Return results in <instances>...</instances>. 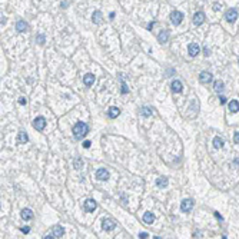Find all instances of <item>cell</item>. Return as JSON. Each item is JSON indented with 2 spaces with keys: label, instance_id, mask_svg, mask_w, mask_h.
Wrapping results in <instances>:
<instances>
[{
  "label": "cell",
  "instance_id": "cell-17",
  "mask_svg": "<svg viewBox=\"0 0 239 239\" xmlns=\"http://www.w3.org/2000/svg\"><path fill=\"white\" fill-rule=\"evenodd\" d=\"M158 40L161 42V43H166L169 40V33L168 30H162L159 34H158Z\"/></svg>",
  "mask_w": 239,
  "mask_h": 239
},
{
  "label": "cell",
  "instance_id": "cell-21",
  "mask_svg": "<svg viewBox=\"0 0 239 239\" xmlns=\"http://www.w3.org/2000/svg\"><path fill=\"white\" fill-rule=\"evenodd\" d=\"M229 110H231L232 113L239 112V102L238 100H231V102H229Z\"/></svg>",
  "mask_w": 239,
  "mask_h": 239
},
{
  "label": "cell",
  "instance_id": "cell-27",
  "mask_svg": "<svg viewBox=\"0 0 239 239\" xmlns=\"http://www.w3.org/2000/svg\"><path fill=\"white\" fill-rule=\"evenodd\" d=\"M120 82H122V93H123V95H126V93H128V86H126V83L123 82L122 75H120Z\"/></svg>",
  "mask_w": 239,
  "mask_h": 239
},
{
  "label": "cell",
  "instance_id": "cell-35",
  "mask_svg": "<svg viewBox=\"0 0 239 239\" xmlns=\"http://www.w3.org/2000/svg\"><path fill=\"white\" fill-rule=\"evenodd\" d=\"M209 53H211V50H209L208 47H205V49H203V55H205V56H209Z\"/></svg>",
  "mask_w": 239,
  "mask_h": 239
},
{
  "label": "cell",
  "instance_id": "cell-22",
  "mask_svg": "<svg viewBox=\"0 0 239 239\" xmlns=\"http://www.w3.org/2000/svg\"><path fill=\"white\" fill-rule=\"evenodd\" d=\"M223 86H225V84H223V82H222V80H216V82H215V84H213V89H215V92L220 93V92L225 89Z\"/></svg>",
  "mask_w": 239,
  "mask_h": 239
},
{
  "label": "cell",
  "instance_id": "cell-26",
  "mask_svg": "<svg viewBox=\"0 0 239 239\" xmlns=\"http://www.w3.org/2000/svg\"><path fill=\"white\" fill-rule=\"evenodd\" d=\"M140 115H142L143 117H149V116H152V109H150V108H146V106H145V108H142V109H140Z\"/></svg>",
  "mask_w": 239,
  "mask_h": 239
},
{
  "label": "cell",
  "instance_id": "cell-20",
  "mask_svg": "<svg viewBox=\"0 0 239 239\" xmlns=\"http://www.w3.org/2000/svg\"><path fill=\"white\" fill-rule=\"evenodd\" d=\"M92 22H93L95 25H99V23L102 22V13H100L99 10H96L95 13L92 14Z\"/></svg>",
  "mask_w": 239,
  "mask_h": 239
},
{
  "label": "cell",
  "instance_id": "cell-8",
  "mask_svg": "<svg viewBox=\"0 0 239 239\" xmlns=\"http://www.w3.org/2000/svg\"><path fill=\"white\" fill-rule=\"evenodd\" d=\"M205 22V13L203 12H196L193 14V25L195 26H200Z\"/></svg>",
  "mask_w": 239,
  "mask_h": 239
},
{
  "label": "cell",
  "instance_id": "cell-33",
  "mask_svg": "<svg viewBox=\"0 0 239 239\" xmlns=\"http://www.w3.org/2000/svg\"><path fill=\"white\" fill-rule=\"evenodd\" d=\"M22 232H23V233H29V232H30V228H29V226H26V228H22Z\"/></svg>",
  "mask_w": 239,
  "mask_h": 239
},
{
  "label": "cell",
  "instance_id": "cell-37",
  "mask_svg": "<svg viewBox=\"0 0 239 239\" xmlns=\"http://www.w3.org/2000/svg\"><path fill=\"white\" fill-rule=\"evenodd\" d=\"M215 216H216V218H218V219H219L220 222L223 220V218H222V216H220V215H219V213H218V212H215Z\"/></svg>",
  "mask_w": 239,
  "mask_h": 239
},
{
  "label": "cell",
  "instance_id": "cell-32",
  "mask_svg": "<svg viewBox=\"0 0 239 239\" xmlns=\"http://www.w3.org/2000/svg\"><path fill=\"white\" fill-rule=\"evenodd\" d=\"M90 145H92V143L89 142V140H84V142H83V146H84L86 149H89V148H90Z\"/></svg>",
  "mask_w": 239,
  "mask_h": 239
},
{
  "label": "cell",
  "instance_id": "cell-36",
  "mask_svg": "<svg viewBox=\"0 0 239 239\" xmlns=\"http://www.w3.org/2000/svg\"><path fill=\"white\" fill-rule=\"evenodd\" d=\"M19 103L20 105H26V99H25V97H20V99H19Z\"/></svg>",
  "mask_w": 239,
  "mask_h": 239
},
{
  "label": "cell",
  "instance_id": "cell-2",
  "mask_svg": "<svg viewBox=\"0 0 239 239\" xmlns=\"http://www.w3.org/2000/svg\"><path fill=\"white\" fill-rule=\"evenodd\" d=\"M182 20H183V13L178 12V10H175V12L170 13V22H172V25L178 26V25L182 23Z\"/></svg>",
  "mask_w": 239,
  "mask_h": 239
},
{
  "label": "cell",
  "instance_id": "cell-34",
  "mask_svg": "<svg viewBox=\"0 0 239 239\" xmlns=\"http://www.w3.org/2000/svg\"><path fill=\"white\" fill-rule=\"evenodd\" d=\"M149 235L146 232H142V233H139V238H142V239H145V238H148Z\"/></svg>",
  "mask_w": 239,
  "mask_h": 239
},
{
  "label": "cell",
  "instance_id": "cell-23",
  "mask_svg": "<svg viewBox=\"0 0 239 239\" xmlns=\"http://www.w3.org/2000/svg\"><path fill=\"white\" fill-rule=\"evenodd\" d=\"M29 140V136L25 133V132H19V136H17V143H26Z\"/></svg>",
  "mask_w": 239,
  "mask_h": 239
},
{
  "label": "cell",
  "instance_id": "cell-10",
  "mask_svg": "<svg viewBox=\"0 0 239 239\" xmlns=\"http://www.w3.org/2000/svg\"><path fill=\"white\" fill-rule=\"evenodd\" d=\"M96 179H99V181H108V179H109V172H108L106 169H97Z\"/></svg>",
  "mask_w": 239,
  "mask_h": 239
},
{
  "label": "cell",
  "instance_id": "cell-4",
  "mask_svg": "<svg viewBox=\"0 0 239 239\" xmlns=\"http://www.w3.org/2000/svg\"><path fill=\"white\" fill-rule=\"evenodd\" d=\"M115 228H116V223H115L112 219H109V218H105V219L102 220V229H103V231L109 232V231H113Z\"/></svg>",
  "mask_w": 239,
  "mask_h": 239
},
{
  "label": "cell",
  "instance_id": "cell-13",
  "mask_svg": "<svg viewBox=\"0 0 239 239\" xmlns=\"http://www.w3.org/2000/svg\"><path fill=\"white\" fill-rule=\"evenodd\" d=\"M16 29H17V32L23 33L29 29V26H27V23L25 20H17V22H16Z\"/></svg>",
  "mask_w": 239,
  "mask_h": 239
},
{
  "label": "cell",
  "instance_id": "cell-6",
  "mask_svg": "<svg viewBox=\"0 0 239 239\" xmlns=\"http://www.w3.org/2000/svg\"><path fill=\"white\" fill-rule=\"evenodd\" d=\"M225 19H226V22L233 23L235 20L238 19V10H236V9H229L225 13Z\"/></svg>",
  "mask_w": 239,
  "mask_h": 239
},
{
  "label": "cell",
  "instance_id": "cell-28",
  "mask_svg": "<svg viewBox=\"0 0 239 239\" xmlns=\"http://www.w3.org/2000/svg\"><path fill=\"white\" fill-rule=\"evenodd\" d=\"M36 40L39 42V45H45V40H46V37L43 36V34H37L36 36Z\"/></svg>",
  "mask_w": 239,
  "mask_h": 239
},
{
  "label": "cell",
  "instance_id": "cell-30",
  "mask_svg": "<svg viewBox=\"0 0 239 239\" xmlns=\"http://www.w3.org/2000/svg\"><path fill=\"white\" fill-rule=\"evenodd\" d=\"M233 140H235V143H239V132H236V133H235V136H233Z\"/></svg>",
  "mask_w": 239,
  "mask_h": 239
},
{
  "label": "cell",
  "instance_id": "cell-7",
  "mask_svg": "<svg viewBox=\"0 0 239 239\" xmlns=\"http://www.w3.org/2000/svg\"><path fill=\"white\" fill-rule=\"evenodd\" d=\"M200 52V47L198 43H190V45L187 46V53H189V56L190 58H195V56H198V53Z\"/></svg>",
  "mask_w": 239,
  "mask_h": 239
},
{
  "label": "cell",
  "instance_id": "cell-19",
  "mask_svg": "<svg viewBox=\"0 0 239 239\" xmlns=\"http://www.w3.org/2000/svg\"><path fill=\"white\" fill-rule=\"evenodd\" d=\"M22 219H25V220L33 219V212L30 209H23V211H22Z\"/></svg>",
  "mask_w": 239,
  "mask_h": 239
},
{
  "label": "cell",
  "instance_id": "cell-14",
  "mask_svg": "<svg viewBox=\"0 0 239 239\" xmlns=\"http://www.w3.org/2000/svg\"><path fill=\"white\" fill-rule=\"evenodd\" d=\"M120 115V109L119 108H109V110H108V116L110 117V119H115V117H117Z\"/></svg>",
  "mask_w": 239,
  "mask_h": 239
},
{
  "label": "cell",
  "instance_id": "cell-18",
  "mask_svg": "<svg viewBox=\"0 0 239 239\" xmlns=\"http://www.w3.org/2000/svg\"><path fill=\"white\" fill-rule=\"evenodd\" d=\"M182 89H183V86H182V83L179 80H173V82H172V90H173L175 93H181Z\"/></svg>",
  "mask_w": 239,
  "mask_h": 239
},
{
  "label": "cell",
  "instance_id": "cell-24",
  "mask_svg": "<svg viewBox=\"0 0 239 239\" xmlns=\"http://www.w3.org/2000/svg\"><path fill=\"white\" fill-rule=\"evenodd\" d=\"M168 178H159V179H156V185L159 187H165V186H168Z\"/></svg>",
  "mask_w": 239,
  "mask_h": 239
},
{
  "label": "cell",
  "instance_id": "cell-25",
  "mask_svg": "<svg viewBox=\"0 0 239 239\" xmlns=\"http://www.w3.org/2000/svg\"><path fill=\"white\" fill-rule=\"evenodd\" d=\"M213 146L216 149H220L222 146H223V139H220L219 136H216L215 139H213Z\"/></svg>",
  "mask_w": 239,
  "mask_h": 239
},
{
  "label": "cell",
  "instance_id": "cell-11",
  "mask_svg": "<svg viewBox=\"0 0 239 239\" xmlns=\"http://www.w3.org/2000/svg\"><path fill=\"white\" fill-rule=\"evenodd\" d=\"M212 80V73H209V72H202L199 75V82L200 83H203V84H206L209 83Z\"/></svg>",
  "mask_w": 239,
  "mask_h": 239
},
{
  "label": "cell",
  "instance_id": "cell-16",
  "mask_svg": "<svg viewBox=\"0 0 239 239\" xmlns=\"http://www.w3.org/2000/svg\"><path fill=\"white\" fill-rule=\"evenodd\" d=\"M142 219L145 223H152L153 220H155V215L152 212H145L143 213V216H142Z\"/></svg>",
  "mask_w": 239,
  "mask_h": 239
},
{
  "label": "cell",
  "instance_id": "cell-1",
  "mask_svg": "<svg viewBox=\"0 0 239 239\" xmlns=\"http://www.w3.org/2000/svg\"><path fill=\"white\" fill-rule=\"evenodd\" d=\"M87 133H89V126L84 122H78L73 126V136H75L78 140L83 139V136H86Z\"/></svg>",
  "mask_w": 239,
  "mask_h": 239
},
{
  "label": "cell",
  "instance_id": "cell-31",
  "mask_svg": "<svg viewBox=\"0 0 239 239\" xmlns=\"http://www.w3.org/2000/svg\"><path fill=\"white\" fill-rule=\"evenodd\" d=\"M219 102H220V105H225L226 103V97L225 96H219Z\"/></svg>",
  "mask_w": 239,
  "mask_h": 239
},
{
  "label": "cell",
  "instance_id": "cell-5",
  "mask_svg": "<svg viewBox=\"0 0 239 239\" xmlns=\"http://www.w3.org/2000/svg\"><path fill=\"white\" fill-rule=\"evenodd\" d=\"M192 208H193V200L192 199H183L181 203V211L183 213H187L192 211Z\"/></svg>",
  "mask_w": 239,
  "mask_h": 239
},
{
  "label": "cell",
  "instance_id": "cell-9",
  "mask_svg": "<svg viewBox=\"0 0 239 239\" xmlns=\"http://www.w3.org/2000/svg\"><path fill=\"white\" fill-rule=\"evenodd\" d=\"M96 206H97V203L93 199H87L83 203V209L86 211V212H93V211L96 209Z\"/></svg>",
  "mask_w": 239,
  "mask_h": 239
},
{
  "label": "cell",
  "instance_id": "cell-29",
  "mask_svg": "<svg viewBox=\"0 0 239 239\" xmlns=\"http://www.w3.org/2000/svg\"><path fill=\"white\" fill-rule=\"evenodd\" d=\"M220 9H222V4H220V3H215V4H213V10H215V12H219Z\"/></svg>",
  "mask_w": 239,
  "mask_h": 239
},
{
  "label": "cell",
  "instance_id": "cell-12",
  "mask_svg": "<svg viewBox=\"0 0 239 239\" xmlns=\"http://www.w3.org/2000/svg\"><path fill=\"white\" fill-rule=\"evenodd\" d=\"M52 235H53V238H62V236L65 235V228H63V226H60V225L55 226V228H53Z\"/></svg>",
  "mask_w": 239,
  "mask_h": 239
},
{
  "label": "cell",
  "instance_id": "cell-38",
  "mask_svg": "<svg viewBox=\"0 0 239 239\" xmlns=\"http://www.w3.org/2000/svg\"><path fill=\"white\" fill-rule=\"evenodd\" d=\"M153 26H155V23L152 22V23H149V25H148V29H149V30H152V27H153Z\"/></svg>",
  "mask_w": 239,
  "mask_h": 239
},
{
  "label": "cell",
  "instance_id": "cell-3",
  "mask_svg": "<svg viewBox=\"0 0 239 239\" xmlns=\"http://www.w3.org/2000/svg\"><path fill=\"white\" fill-rule=\"evenodd\" d=\"M45 126H46V119L43 116L36 117V119L33 120V128L36 130H39V132H42V130L45 129Z\"/></svg>",
  "mask_w": 239,
  "mask_h": 239
},
{
  "label": "cell",
  "instance_id": "cell-15",
  "mask_svg": "<svg viewBox=\"0 0 239 239\" xmlns=\"http://www.w3.org/2000/svg\"><path fill=\"white\" fill-rule=\"evenodd\" d=\"M83 83L86 84V86H92V84L95 83V76H93L92 73L84 75V76H83Z\"/></svg>",
  "mask_w": 239,
  "mask_h": 239
}]
</instances>
